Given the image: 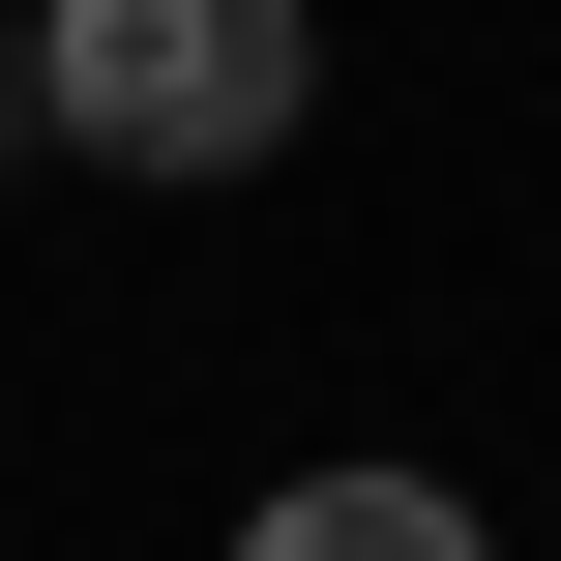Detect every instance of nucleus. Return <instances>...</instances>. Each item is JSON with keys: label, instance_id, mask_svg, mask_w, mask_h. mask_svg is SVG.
<instances>
[{"label": "nucleus", "instance_id": "f257e3e1", "mask_svg": "<svg viewBox=\"0 0 561 561\" xmlns=\"http://www.w3.org/2000/svg\"><path fill=\"white\" fill-rule=\"evenodd\" d=\"M296 89H325L296 0H59V30H30V118H59L89 178H266Z\"/></svg>", "mask_w": 561, "mask_h": 561}, {"label": "nucleus", "instance_id": "f03ea898", "mask_svg": "<svg viewBox=\"0 0 561 561\" xmlns=\"http://www.w3.org/2000/svg\"><path fill=\"white\" fill-rule=\"evenodd\" d=\"M237 561H503V533H473L444 473H296V503H266Z\"/></svg>", "mask_w": 561, "mask_h": 561}]
</instances>
